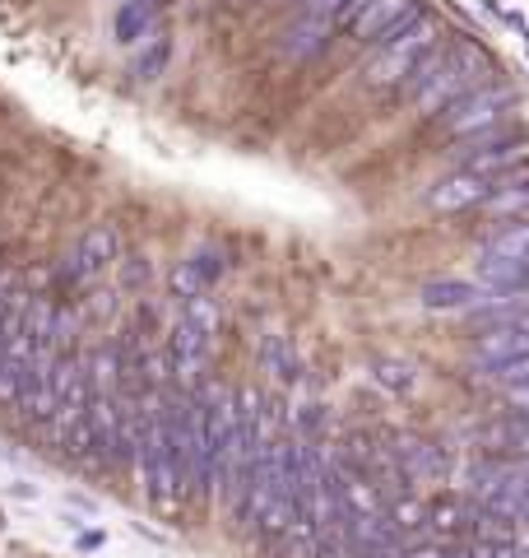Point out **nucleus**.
I'll return each instance as SVG.
<instances>
[{
	"label": "nucleus",
	"mask_w": 529,
	"mask_h": 558,
	"mask_svg": "<svg viewBox=\"0 0 529 558\" xmlns=\"http://www.w3.org/2000/svg\"><path fill=\"white\" fill-rule=\"evenodd\" d=\"M483 65H488V57L483 51H473V47H455V51H428L414 70H409V94H414V102L428 117H436L441 108H451L460 94H469V89H479V84H488L483 80Z\"/></svg>",
	"instance_id": "f257e3e1"
},
{
	"label": "nucleus",
	"mask_w": 529,
	"mask_h": 558,
	"mask_svg": "<svg viewBox=\"0 0 529 558\" xmlns=\"http://www.w3.org/2000/svg\"><path fill=\"white\" fill-rule=\"evenodd\" d=\"M436 43H441V24L432 20L428 10H418L409 24H399L391 38H381V51L362 65V80L372 84V89L404 84V80H409V70L428 57V51H436Z\"/></svg>",
	"instance_id": "f03ea898"
},
{
	"label": "nucleus",
	"mask_w": 529,
	"mask_h": 558,
	"mask_svg": "<svg viewBox=\"0 0 529 558\" xmlns=\"http://www.w3.org/2000/svg\"><path fill=\"white\" fill-rule=\"evenodd\" d=\"M516 102V94L502 89V84H479V89H469L451 102V108H441V131L451 140H465V135H479L488 126H502L506 108Z\"/></svg>",
	"instance_id": "7ed1b4c3"
},
{
	"label": "nucleus",
	"mask_w": 529,
	"mask_h": 558,
	"mask_svg": "<svg viewBox=\"0 0 529 558\" xmlns=\"http://www.w3.org/2000/svg\"><path fill=\"white\" fill-rule=\"evenodd\" d=\"M418 10H422L418 0H367V5L353 14L344 28H348L358 43H381V38H391L399 24H409Z\"/></svg>",
	"instance_id": "20e7f679"
},
{
	"label": "nucleus",
	"mask_w": 529,
	"mask_h": 558,
	"mask_svg": "<svg viewBox=\"0 0 529 558\" xmlns=\"http://www.w3.org/2000/svg\"><path fill=\"white\" fill-rule=\"evenodd\" d=\"M529 354V322H516V326H488L479 330V340L469 344V363L473 368H497L506 359H520Z\"/></svg>",
	"instance_id": "39448f33"
},
{
	"label": "nucleus",
	"mask_w": 529,
	"mask_h": 558,
	"mask_svg": "<svg viewBox=\"0 0 529 558\" xmlns=\"http://www.w3.org/2000/svg\"><path fill=\"white\" fill-rule=\"evenodd\" d=\"M116 252H121V238H116V229L112 223H94L84 238H79V247H75V256L65 260V275H75V279H94V275H102L116 260Z\"/></svg>",
	"instance_id": "423d86ee"
},
{
	"label": "nucleus",
	"mask_w": 529,
	"mask_h": 558,
	"mask_svg": "<svg viewBox=\"0 0 529 558\" xmlns=\"http://www.w3.org/2000/svg\"><path fill=\"white\" fill-rule=\"evenodd\" d=\"M334 38V20H321V14H297V20L279 33V57L284 61H311L321 57Z\"/></svg>",
	"instance_id": "0eeeda50"
},
{
	"label": "nucleus",
	"mask_w": 529,
	"mask_h": 558,
	"mask_svg": "<svg viewBox=\"0 0 529 558\" xmlns=\"http://www.w3.org/2000/svg\"><path fill=\"white\" fill-rule=\"evenodd\" d=\"M488 191H492V178H483V172H469L460 168L455 178L446 182H436L428 191V205L441 209V215H460V209H473V205H483L488 201Z\"/></svg>",
	"instance_id": "6e6552de"
},
{
	"label": "nucleus",
	"mask_w": 529,
	"mask_h": 558,
	"mask_svg": "<svg viewBox=\"0 0 529 558\" xmlns=\"http://www.w3.org/2000/svg\"><path fill=\"white\" fill-rule=\"evenodd\" d=\"M391 447H395L409 484H432V480L446 475V451H441L436 442H422V438H414V433H395Z\"/></svg>",
	"instance_id": "1a4fd4ad"
},
{
	"label": "nucleus",
	"mask_w": 529,
	"mask_h": 558,
	"mask_svg": "<svg viewBox=\"0 0 529 558\" xmlns=\"http://www.w3.org/2000/svg\"><path fill=\"white\" fill-rule=\"evenodd\" d=\"M483 293L488 289L473 284V279H436V284L422 289V303H428L432 312H469Z\"/></svg>",
	"instance_id": "9d476101"
},
{
	"label": "nucleus",
	"mask_w": 529,
	"mask_h": 558,
	"mask_svg": "<svg viewBox=\"0 0 529 558\" xmlns=\"http://www.w3.org/2000/svg\"><path fill=\"white\" fill-rule=\"evenodd\" d=\"M84 381H88V396H121V349L116 344H102L84 359Z\"/></svg>",
	"instance_id": "9b49d317"
},
{
	"label": "nucleus",
	"mask_w": 529,
	"mask_h": 558,
	"mask_svg": "<svg viewBox=\"0 0 529 558\" xmlns=\"http://www.w3.org/2000/svg\"><path fill=\"white\" fill-rule=\"evenodd\" d=\"M516 163H529V140H525V135H510V140H502V145L473 154V159H465L460 168L483 172V178H497V172H510Z\"/></svg>",
	"instance_id": "f8f14e48"
},
{
	"label": "nucleus",
	"mask_w": 529,
	"mask_h": 558,
	"mask_svg": "<svg viewBox=\"0 0 529 558\" xmlns=\"http://www.w3.org/2000/svg\"><path fill=\"white\" fill-rule=\"evenodd\" d=\"M483 209L497 219H529V178H497Z\"/></svg>",
	"instance_id": "ddd939ff"
},
{
	"label": "nucleus",
	"mask_w": 529,
	"mask_h": 558,
	"mask_svg": "<svg viewBox=\"0 0 529 558\" xmlns=\"http://www.w3.org/2000/svg\"><path fill=\"white\" fill-rule=\"evenodd\" d=\"M479 284L497 293H525L529 289V260H506V256H483L479 260Z\"/></svg>",
	"instance_id": "4468645a"
},
{
	"label": "nucleus",
	"mask_w": 529,
	"mask_h": 558,
	"mask_svg": "<svg viewBox=\"0 0 529 558\" xmlns=\"http://www.w3.org/2000/svg\"><path fill=\"white\" fill-rule=\"evenodd\" d=\"M422 521H428V531H432L436 539L469 535L473 508H469V502H460V498H441V502H432V508H422Z\"/></svg>",
	"instance_id": "2eb2a0df"
},
{
	"label": "nucleus",
	"mask_w": 529,
	"mask_h": 558,
	"mask_svg": "<svg viewBox=\"0 0 529 558\" xmlns=\"http://www.w3.org/2000/svg\"><path fill=\"white\" fill-rule=\"evenodd\" d=\"M483 256H506V260H529V219H506L497 233L483 242Z\"/></svg>",
	"instance_id": "dca6fc26"
},
{
	"label": "nucleus",
	"mask_w": 529,
	"mask_h": 558,
	"mask_svg": "<svg viewBox=\"0 0 529 558\" xmlns=\"http://www.w3.org/2000/svg\"><path fill=\"white\" fill-rule=\"evenodd\" d=\"M182 322H190L196 330H205V336H214V330H219V303L209 299L205 289H200V293H190L186 307H182Z\"/></svg>",
	"instance_id": "f3484780"
},
{
	"label": "nucleus",
	"mask_w": 529,
	"mask_h": 558,
	"mask_svg": "<svg viewBox=\"0 0 529 558\" xmlns=\"http://www.w3.org/2000/svg\"><path fill=\"white\" fill-rule=\"evenodd\" d=\"M479 377L488 381V387H497V391H506V387H525V381H529V354L506 359V363H497V368H483Z\"/></svg>",
	"instance_id": "a211bd4d"
},
{
	"label": "nucleus",
	"mask_w": 529,
	"mask_h": 558,
	"mask_svg": "<svg viewBox=\"0 0 529 558\" xmlns=\"http://www.w3.org/2000/svg\"><path fill=\"white\" fill-rule=\"evenodd\" d=\"M372 377L381 381V387H391V391H404V387H414V368H409V363H399V359H381Z\"/></svg>",
	"instance_id": "6ab92c4d"
},
{
	"label": "nucleus",
	"mask_w": 529,
	"mask_h": 558,
	"mask_svg": "<svg viewBox=\"0 0 529 558\" xmlns=\"http://www.w3.org/2000/svg\"><path fill=\"white\" fill-rule=\"evenodd\" d=\"M348 5V0H303V14H321V20H334Z\"/></svg>",
	"instance_id": "aec40b11"
},
{
	"label": "nucleus",
	"mask_w": 529,
	"mask_h": 558,
	"mask_svg": "<svg viewBox=\"0 0 529 558\" xmlns=\"http://www.w3.org/2000/svg\"><path fill=\"white\" fill-rule=\"evenodd\" d=\"M502 400H506V405L516 410V414H529V381H525V387H506Z\"/></svg>",
	"instance_id": "412c9836"
},
{
	"label": "nucleus",
	"mask_w": 529,
	"mask_h": 558,
	"mask_svg": "<svg viewBox=\"0 0 529 558\" xmlns=\"http://www.w3.org/2000/svg\"><path fill=\"white\" fill-rule=\"evenodd\" d=\"M446 558H473V554H469V549H460V554H446Z\"/></svg>",
	"instance_id": "4be33fe9"
},
{
	"label": "nucleus",
	"mask_w": 529,
	"mask_h": 558,
	"mask_svg": "<svg viewBox=\"0 0 529 558\" xmlns=\"http://www.w3.org/2000/svg\"><path fill=\"white\" fill-rule=\"evenodd\" d=\"M0 340H5V322H0Z\"/></svg>",
	"instance_id": "5701e85b"
}]
</instances>
